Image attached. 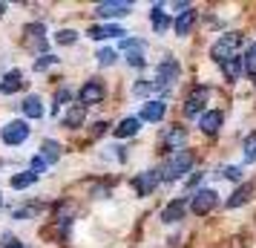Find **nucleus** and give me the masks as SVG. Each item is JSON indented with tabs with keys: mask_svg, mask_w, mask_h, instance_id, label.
<instances>
[{
	"mask_svg": "<svg viewBox=\"0 0 256 248\" xmlns=\"http://www.w3.org/2000/svg\"><path fill=\"white\" fill-rule=\"evenodd\" d=\"M222 72H224V78H228V81H239V75L244 72L242 58H239V55H233L230 61H224V64H222Z\"/></svg>",
	"mask_w": 256,
	"mask_h": 248,
	"instance_id": "4be33fe9",
	"label": "nucleus"
},
{
	"mask_svg": "<svg viewBox=\"0 0 256 248\" xmlns=\"http://www.w3.org/2000/svg\"><path fill=\"white\" fill-rule=\"evenodd\" d=\"M222 176H224V179H230V182H239V179H242V170H239V167L233 165V167H224V170H222Z\"/></svg>",
	"mask_w": 256,
	"mask_h": 248,
	"instance_id": "7c9ffc66",
	"label": "nucleus"
},
{
	"mask_svg": "<svg viewBox=\"0 0 256 248\" xmlns=\"http://www.w3.org/2000/svg\"><path fill=\"white\" fill-rule=\"evenodd\" d=\"M52 64H58V58H55V55H44V58L35 64V70H38V72H44L46 67H52Z\"/></svg>",
	"mask_w": 256,
	"mask_h": 248,
	"instance_id": "473e14b6",
	"label": "nucleus"
},
{
	"mask_svg": "<svg viewBox=\"0 0 256 248\" xmlns=\"http://www.w3.org/2000/svg\"><path fill=\"white\" fill-rule=\"evenodd\" d=\"M141 127L138 118H124V121H118V127L112 133H116V139H130V136H136Z\"/></svg>",
	"mask_w": 256,
	"mask_h": 248,
	"instance_id": "5701e85b",
	"label": "nucleus"
},
{
	"mask_svg": "<svg viewBox=\"0 0 256 248\" xmlns=\"http://www.w3.org/2000/svg\"><path fill=\"white\" fill-rule=\"evenodd\" d=\"M55 41H58L60 47H70V44L78 41V32H75V29H60L58 35H55Z\"/></svg>",
	"mask_w": 256,
	"mask_h": 248,
	"instance_id": "cd10ccee",
	"label": "nucleus"
},
{
	"mask_svg": "<svg viewBox=\"0 0 256 248\" xmlns=\"http://www.w3.org/2000/svg\"><path fill=\"white\" fill-rule=\"evenodd\" d=\"M0 205H3V196H0Z\"/></svg>",
	"mask_w": 256,
	"mask_h": 248,
	"instance_id": "4c0bfd02",
	"label": "nucleus"
},
{
	"mask_svg": "<svg viewBox=\"0 0 256 248\" xmlns=\"http://www.w3.org/2000/svg\"><path fill=\"white\" fill-rule=\"evenodd\" d=\"M193 24H196V12H193V9L187 6L184 12H182L178 18H176V35H182V38H184L187 32L193 29Z\"/></svg>",
	"mask_w": 256,
	"mask_h": 248,
	"instance_id": "6ab92c4d",
	"label": "nucleus"
},
{
	"mask_svg": "<svg viewBox=\"0 0 256 248\" xmlns=\"http://www.w3.org/2000/svg\"><path fill=\"white\" fill-rule=\"evenodd\" d=\"M106 127H110L106 121H95V124H92V130H90V133H92V136H104Z\"/></svg>",
	"mask_w": 256,
	"mask_h": 248,
	"instance_id": "f704fd0d",
	"label": "nucleus"
},
{
	"mask_svg": "<svg viewBox=\"0 0 256 248\" xmlns=\"http://www.w3.org/2000/svg\"><path fill=\"white\" fill-rule=\"evenodd\" d=\"M244 162H256V133L248 136V142H244Z\"/></svg>",
	"mask_w": 256,
	"mask_h": 248,
	"instance_id": "c85d7f7f",
	"label": "nucleus"
},
{
	"mask_svg": "<svg viewBox=\"0 0 256 248\" xmlns=\"http://www.w3.org/2000/svg\"><path fill=\"white\" fill-rule=\"evenodd\" d=\"M116 52H112V49H101V52H98V64H101V67H110V64H116Z\"/></svg>",
	"mask_w": 256,
	"mask_h": 248,
	"instance_id": "c756f323",
	"label": "nucleus"
},
{
	"mask_svg": "<svg viewBox=\"0 0 256 248\" xmlns=\"http://www.w3.org/2000/svg\"><path fill=\"white\" fill-rule=\"evenodd\" d=\"M176 78H178V64L173 58H164L158 64V87H170Z\"/></svg>",
	"mask_w": 256,
	"mask_h": 248,
	"instance_id": "9b49d317",
	"label": "nucleus"
},
{
	"mask_svg": "<svg viewBox=\"0 0 256 248\" xmlns=\"http://www.w3.org/2000/svg\"><path fill=\"white\" fill-rule=\"evenodd\" d=\"M254 193H256V185H254V182H244V185H239V188L233 190V196L228 199V208H242V205H248Z\"/></svg>",
	"mask_w": 256,
	"mask_h": 248,
	"instance_id": "9d476101",
	"label": "nucleus"
},
{
	"mask_svg": "<svg viewBox=\"0 0 256 248\" xmlns=\"http://www.w3.org/2000/svg\"><path fill=\"white\" fill-rule=\"evenodd\" d=\"M184 213H187V199H176L162 211V219L167 225H173V222H178V219H184Z\"/></svg>",
	"mask_w": 256,
	"mask_h": 248,
	"instance_id": "ddd939ff",
	"label": "nucleus"
},
{
	"mask_svg": "<svg viewBox=\"0 0 256 248\" xmlns=\"http://www.w3.org/2000/svg\"><path fill=\"white\" fill-rule=\"evenodd\" d=\"M130 9H132L130 0H104V3L95 6V15H101V18H124V15H130Z\"/></svg>",
	"mask_w": 256,
	"mask_h": 248,
	"instance_id": "423d86ee",
	"label": "nucleus"
},
{
	"mask_svg": "<svg viewBox=\"0 0 256 248\" xmlns=\"http://www.w3.org/2000/svg\"><path fill=\"white\" fill-rule=\"evenodd\" d=\"M242 67H244L248 75H254V78H256V44L248 47V52H244V58H242Z\"/></svg>",
	"mask_w": 256,
	"mask_h": 248,
	"instance_id": "bb28decb",
	"label": "nucleus"
},
{
	"mask_svg": "<svg viewBox=\"0 0 256 248\" xmlns=\"http://www.w3.org/2000/svg\"><path fill=\"white\" fill-rule=\"evenodd\" d=\"M150 18H152V29H156L158 35L170 29V18H167V12H164V6H152Z\"/></svg>",
	"mask_w": 256,
	"mask_h": 248,
	"instance_id": "b1692460",
	"label": "nucleus"
},
{
	"mask_svg": "<svg viewBox=\"0 0 256 248\" xmlns=\"http://www.w3.org/2000/svg\"><path fill=\"white\" fill-rule=\"evenodd\" d=\"M38 208H18L14 211V219H26V216H35Z\"/></svg>",
	"mask_w": 256,
	"mask_h": 248,
	"instance_id": "72a5a7b5",
	"label": "nucleus"
},
{
	"mask_svg": "<svg viewBox=\"0 0 256 248\" xmlns=\"http://www.w3.org/2000/svg\"><path fill=\"white\" fill-rule=\"evenodd\" d=\"M84 116H86V107L75 104V107H70V110H66V116H64V121H60V124H64L66 130H75V127H81V124H84Z\"/></svg>",
	"mask_w": 256,
	"mask_h": 248,
	"instance_id": "f3484780",
	"label": "nucleus"
},
{
	"mask_svg": "<svg viewBox=\"0 0 256 248\" xmlns=\"http://www.w3.org/2000/svg\"><path fill=\"white\" fill-rule=\"evenodd\" d=\"M104 84L98 81V78H92V81H86L81 87V93H78V98H81V107H86V104H98L101 98H104Z\"/></svg>",
	"mask_w": 256,
	"mask_h": 248,
	"instance_id": "6e6552de",
	"label": "nucleus"
},
{
	"mask_svg": "<svg viewBox=\"0 0 256 248\" xmlns=\"http://www.w3.org/2000/svg\"><path fill=\"white\" fill-rule=\"evenodd\" d=\"M0 139H3V144H24L26 139H29V124H26V118H14V121H9L3 130H0Z\"/></svg>",
	"mask_w": 256,
	"mask_h": 248,
	"instance_id": "7ed1b4c3",
	"label": "nucleus"
},
{
	"mask_svg": "<svg viewBox=\"0 0 256 248\" xmlns=\"http://www.w3.org/2000/svg\"><path fill=\"white\" fill-rule=\"evenodd\" d=\"M222 118H224V116H222L219 110H210V113H204V116H202L198 127H202L204 133H210V136H213V133H216V130L222 127Z\"/></svg>",
	"mask_w": 256,
	"mask_h": 248,
	"instance_id": "aec40b11",
	"label": "nucleus"
},
{
	"mask_svg": "<svg viewBox=\"0 0 256 248\" xmlns=\"http://www.w3.org/2000/svg\"><path fill=\"white\" fill-rule=\"evenodd\" d=\"M20 110H24L26 118H40L44 116V101H40L38 95H26L24 104H20Z\"/></svg>",
	"mask_w": 256,
	"mask_h": 248,
	"instance_id": "a211bd4d",
	"label": "nucleus"
},
{
	"mask_svg": "<svg viewBox=\"0 0 256 248\" xmlns=\"http://www.w3.org/2000/svg\"><path fill=\"white\" fill-rule=\"evenodd\" d=\"M150 90H152V84H141V81L132 87V93H136V95H147Z\"/></svg>",
	"mask_w": 256,
	"mask_h": 248,
	"instance_id": "c9c22d12",
	"label": "nucleus"
},
{
	"mask_svg": "<svg viewBox=\"0 0 256 248\" xmlns=\"http://www.w3.org/2000/svg\"><path fill=\"white\" fill-rule=\"evenodd\" d=\"M164 147H173V150H182V144L187 142V130L184 127H167L162 136Z\"/></svg>",
	"mask_w": 256,
	"mask_h": 248,
	"instance_id": "2eb2a0df",
	"label": "nucleus"
},
{
	"mask_svg": "<svg viewBox=\"0 0 256 248\" xmlns=\"http://www.w3.org/2000/svg\"><path fill=\"white\" fill-rule=\"evenodd\" d=\"M242 44V38L239 35H224L219 38L213 47H210V58L216 61V64H224V61H230L233 55H236V47Z\"/></svg>",
	"mask_w": 256,
	"mask_h": 248,
	"instance_id": "f03ea898",
	"label": "nucleus"
},
{
	"mask_svg": "<svg viewBox=\"0 0 256 248\" xmlns=\"http://www.w3.org/2000/svg\"><path fill=\"white\" fill-rule=\"evenodd\" d=\"M60 153H64V150H60V144L52 142V139H46V142L40 144V159H44L46 165H55V162L60 159Z\"/></svg>",
	"mask_w": 256,
	"mask_h": 248,
	"instance_id": "412c9836",
	"label": "nucleus"
},
{
	"mask_svg": "<svg viewBox=\"0 0 256 248\" xmlns=\"http://www.w3.org/2000/svg\"><path fill=\"white\" fill-rule=\"evenodd\" d=\"M20 87H24V72L12 70V72H6V75H3V81H0V93L12 95V93H18Z\"/></svg>",
	"mask_w": 256,
	"mask_h": 248,
	"instance_id": "dca6fc26",
	"label": "nucleus"
},
{
	"mask_svg": "<svg viewBox=\"0 0 256 248\" xmlns=\"http://www.w3.org/2000/svg\"><path fill=\"white\" fill-rule=\"evenodd\" d=\"M3 12H6V3H0V15H3Z\"/></svg>",
	"mask_w": 256,
	"mask_h": 248,
	"instance_id": "e433bc0d",
	"label": "nucleus"
},
{
	"mask_svg": "<svg viewBox=\"0 0 256 248\" xmlns=\"http://www.w3.org/2000/svg\"><path fill=\"white\" fill-rule=\"evenodd\" d=\"M210 101V87H193L190 90V95H187V101H184V116L187 118H193L202 113V107Z\"/></svg>",
	"mask_w": 256,
	"mask_h": 248,
	"instance_id": "39448f33",
	"label": "nucleus"
},
{
	"mask_svg": "<svg viewBox=\"0 0 256 248\" xmlns=\"http://www.w3.org/2000/svg\"><path fill=\"white\" fill-rule=\"evenodd\" d=\"M118 47L127 52L130 67H144V41H138V38H124Z\"/></svg>",
	"mask_w": 256,
	"mask_h": 248,
	"instance_id": "0eeeda50",
	"label": "nucleus"
},
{
	"mask_svg": "<svg viewBox=\"0 0 256 248\" xmlns=\"http://www.w3.org/2000/svg\"><path fill=\"white\" fill-rule=\"evenodd\" d=\"M38 182V176L32 173V170H26V173H18V176H12V188L14 190H24V188H29V185H35Z\"/></svg>",
	"mask_w": 256,
	"mask_h": 248,
	"instance_id": "a878e982",
	"label": "nucleus"
},
{
	"mask_svg": "<svg viewBox=\"0 0 256 248\" xmlns=\"http://www.w3.org/2000/svg\"><path fill=\"white\" fill-rule=\"evenodd\" d=\"M216 190L213 188H202V190H196L193 193V199H190V211L193 213H198V216H204V213H210L213 208H216Z\"/></svg>",
	"mask_w": 256,
	"mask_h": 248,
	"instance_id": "20e7f679",
	"label": "nucleus"
},
{
	"mask_svg": "<svg viewBox=\"0 0 256 248\" xmlns=\"http://www.w3.org/2000/svg\"><path fill=\"white\" fill-rule=\"evenodd\" d=\"M46 162H44V159H40V156H35V159H32V167H29V170H32V173H35V176H40V173H44V170H46Z\"/></svg>",
	"mask_w": 256,
	"mask_h": 248,
	"instance_id": "2f4dec72",
	"label": "nucleus"
},
{
	"mask_svg": "<svg viewBox=\"0 0 256 248\" xmlns=\"http://www.w3.org/2000/svg\"><path fill=\"white\" fill-rule=\"evenodd\" d=\"M24 35L35 44V47H44V35H46V29H44V24H26Z\"/></svg>",
	"mask_w": 256,
	"mask_h": 248,
	"instance_id": "393cba45",
	"label": "nucleus"
},
{
	"mask_svg": "<svg viewBox=\"0 0 256 248\" xmlns=\"http://www.w3.org/2000/svg\"><path fill=\"white\" fill-rule=\"evenodd\" d=\"M86 35L92 38V41H104V38H121V41H124L127 29H121V26H98V24H92Z\"/></svg>",
	"mask_w": 256,
	"mask_h": 248,
	"instance_id": "f8f14e48",
	"label": "nucleus"
},
{
	"mask_svg": "<svg viewBox=\"0 0 256 248\" xmlns=\"http://www.w3.org/2000/svg\"><path fill=\"white\" fill-rule=\"evenodd\" d=\"M164 113H167V104L164 101H147V104L141 107L138 121H162Z\"/></svg>",
	"mask_w": 256,
	"mask_h": 248,
	"instance_id": "4468645a",
	"label": "nucleus"
},
{
	"mask_svg": "<svg viewBox=\"0 0 256 248\" xmlns=\"http://www.w3.org/2000/svg\"><path fill=\"white\" fill-rule=\"evenodd\" d=\"M158 182H162V179H158V170H147V173L136 176L132 188H136V193H138V196H150L152 190H156V185H158Z\"/></svg>",
	"mask_w": 256,
	"mask_h": 248,
	"instance_id": "1a4fd4ad",
	"label": "nucleus"
},
{
	"mask_svg": "<svg viewBox=\"0 0 256 248\" xmlns=\"http://www.w3.org/2000/svg\"><path fill=\"white\" fill-rule=\"evenodd\" d=\"M190 167H193V153H190V150H176V153L170 156L162 167H158V179H164V182H173V179L184 176Z\"/></svg>",
	"mask_w": 256,
	"mask_h": 248,
	"instance_id": "f257e3e1",
	"label": "nucleus"
}]
</instances>
